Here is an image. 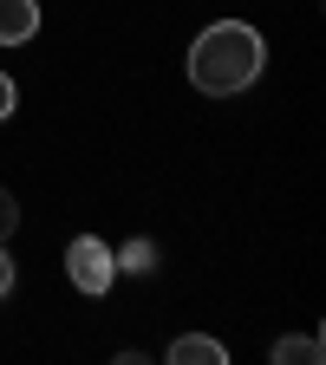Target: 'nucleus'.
Masks as SVG:
<instances>
[{"mask_svg": "<svg viewBox=\"0 0 326 365\" xmlns=\"http://www.w3.org/2000/svg\"><path fill=\"white\" fill-rule=\"evenodd\" d=\"M268 66V46L248 20H215L196 33L190 46V85L209 91V98H235V91H248Z\"/></svg>", "mask_w": 326, "mask_h": 365, "instance_id": "f257e3e1", "label": "nucleus"}, {"mask_svg": "<svg viewBox=\"0 0 326 365\" xmlns=\"http://www.w3.org/2000/svg\"><path fill=\"white\" fill-rule=\"evenodd\" d=\"M66 274H72L78 294H105V287L118 281V255H111L98 235H78V242L66 248Z\"/></svg>", "mask_w": 326, "mask_h": 365, "instance_id": "f03ea898", "label": "nucleus"}, {"mask_svg": "<svg viewBox=\"0 0 326 365\" xmlns=\"http://www.w3.org/2000/svg\"><path fill=\"white\" fill-rule=\"evenodd\" d=\"M39 33V0H0V46H26Z\"/></svg>", "mask_w": 326, "mask_h": 365, "instance_id": "7ed1b4c3", "label": "nucleus"}, {"mask_svg": "<svg viewBox=\"0 0 326 365\" xmlns=\"http://www.w3.org/2000/svg\"><path fill=\"white\" fill-rule=\"evenodd\" d=\"M170 359H176V365H222L228 352H222L215 339H203V333H183V339L170 346Z\"/></svg>", "mask_w": 326, "mask_h": 365, "instance_id": "20e7f679", "label": "nucleus"}, {"mask_svg": "<svg viewBox=\"0 0 326 365\" xmlns=\"http://www.w3.org/2000/svg\"><path fill=\"white\" fill-rule=\"evenodd\" d=\"M287 359H320V339H274V365Z\"/></svg>", "mask_w": 326, "mask_h": 365, "instance_id": "39448f33", "label": "nucleus"}, {"mask_svg": "<svg viewBox=\"0 0 326 365\" xmlns=\"http://www.w3.org/2000/svg\"><path fill=\"white\" fill-rule=\"evenodd\" d=\"M14 222H20V202H14L7 190H0V242H7V235H14Z\"/></svg>", "mask_w": 326, "mask_h": 365, "instance_id": "423d86ee", "label": "nucleus"}, {"mask_svg": "<svg viewBox=\"0 0 326 365\" xmlns=\"http://www.w3.org/2000/svg\"><path fill=\"white\" fill-rule=\"evenodd\" d=\"M7 111H14V78L0 72V118H7Z\"/></svg>", "mask_w": 326, "mask_h": 365, "instance_id": "0eeeda50", "label": "nucleus"}, {"mask_svg": "<svg viewBox=\"0 0 326 365\" xmlns=\"http://www.w3.org/2000/svg\"><path fill=\"white\" fill-rule=\"evenodd\" d=\"M14 287V261H7V248H0V294Z\"/></svg>", "mask_w": 326, "mask_h": 365, "instance_id": "6e6552de", "label": "nucleus"}]
</instances>
